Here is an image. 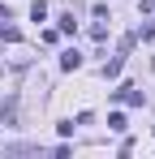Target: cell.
Segmentation results:
<instances>
[{"label":"cell","instance_id":"5b68a950","mask_svg":"<svg viewBox=\"0 0 155 159\" xmlns=\"http://www.w3.org/2000/svg\"><path fill=\"white\" fill-rule=\"evenodd\" d=\"M108 129H116V133H125L129 125H125V116H121V112H112V116H108Z\"/></svg>","mask_w":155,"mask_h":159},{"label":"cell","instance_id":"3957f363","mask_svg":"<svg viewBox=\"0 0 155 159\" xmlns=\"http://www.w3.org/2000/svg\"><path fill=\"white\" fill-rule=\"evenodd\" d=\"M116 95H121V103H129V107H138V103H142V90H134V86H121Z\"/></svg>","mask_w":155,"mask_h":159},{"label":"cell","instance_id":"8992f818","mask_svg":"<svg viewBox=\"0 0 155 159\" xmlns=\"http://www.w3.org/2000/svg\"><path fill=\"white\" fill-rule=\"evenodd\" d=\"M60 30H65V34H73V30H78V22H73V13H65V17H60Z\"/></svg>","mask_w":155,"mask_h":159},{"label":"cell","instance_id":"6da1fadb","mask_svg":"<svg viewBox=\"0 0 155 159\" xmlns=\"http://www.w3.org/2000/svg\"><path fill=\"white\" fill-rule=\"evenodd\" d=\"M60 69H65V73H73V69H82V52H78V48H69V52H60Z\"/></svg>","mask_w":155,"mask_h":159},{"label":"cell","instance_id":"52a82bcc","mask_svg":"<svg viewBox=\"0 0 155 159\" xmlns=\"http://www.w3.org/2000/svg\"><path fill=\"white\" fill-rule=\"evenodd\" d=\"M142 13H155V0H142Z\"/></svg>","mask_w":155,"mask_h":159},{"label":"cell","instance_id":"7a4b0ae2","mask_svg":"<svg viewBox=\"0 0 155 159\" xmlns=\"http://www.w3.org/2000/svg\"><path fill=\"white\" fill-rule=\"evenodd\" d=\"M0 39L17 43V26H13V17H9V13H0Z\"/></svg>","mask_w":155,"mask_h":159},{"label":"cell","instance_id":"277c9868","mask_svg":"<svg viewBox=\"0 0 155 159\" xmlns=\"http://www.w3.org/2000/svg\"><path fill=\"white\" fill-rule=\"evenodd\" d=\"M30 22H48V4H43V0L30 4Z\"/></svg>","mask_w":155,"mask_h":159}]
</instances>
